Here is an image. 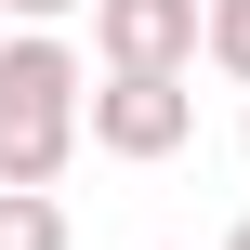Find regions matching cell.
<instances>
[{
  "instance_id": "7",
  "label": "cell",
  "mask_w": 250,
  "mask_h": 250,
  "mask_svg": "<svg viewBox=\"0 0 250 250\" xmlns=\"http://www.w3.org/2000/svg\"><path fill=\"white\" fill-rule=\"evenodd\" d=\"M224 250H250V211H237V237H224Z\"/></svg>"
},
{
  "instance_id": "6",
  "label": "cell",
  "mask_w": 250,
  "mask_h": 250,
  "mask_svg": "<svg viewBox=\"0 0 250 250\" xmlns=\"http://www.w3.org/2000/svg\"><path fill=\"white\" fill-rule=\"evenodd\" d=\"M0 13H13V26H66L79 0H0Z\"/></svg>"
},
{
  "instance_id": "1",
  "label": "cell",
  "mask_w": 250,
  "mask_h": 250,
  "mask_svg": "<svg viewBox=\"0 0 250 250\" xmlns=\"http://www.w3.org/2000/svg\"><path fill=\"white\" fill-rule=\"evenodd\" d=\"M79 79L92 66L53 26L0 40V185H66V158H79Z\"/></svg>"
},
{
  "instance_id": "2",
  "label": "cell",
  "mask_w": 250,
  "mask_h": 250,
  "mask_svg": "<svg viewBox=\"0 0 250 250\" xmlns=\"http://www.w3.org/2000/svg\"><path fill=\"white\" fill-rule=\"evenodd\" d=\"M79 132H92V158L158 171L198 145V79L185 66H105V79H79Z\"/></svg>"
},
{
  "instance_id": "3",
  "label": "cell",
  "mask_w": 250,
  "mask_h": 250,
  "mask_svg": "<svg viewBox=\"0 0 250 250\" xmlns=\"http://www.w3.org/2000/svg\"><path fill=\"white\" fill-rule=\"evenodd\" d=\"M105 66H198V0H92Z\"/></svg>"
},
{
  "instance_id": "5",
  "label": "cell",
  "mask_w": 250,
  "mask_h": 250,
  "mask_svg": "<svg viewBox=\"0 0 250 250\" xmlns=\"http://www.w3.org/2000/svg\"><path fill=\"white\" fill-rule=\"evenodd\" d=\"M198 53H211V66L250 92V0H198Z\"/></svg>"
},
{
  "instance_id": "8",
  "label": "cell",
  "mask_w": 250,
  "mask_h": 250,
  "mask_svg": "<svg viewBox=\"0 0 250 250\" xmlns=\"http://www.w3.org/2000/svg\"><path fill=\"white\" fill-rule=\"evenodd\" d=\"M237 158H250V132H237Z\"/></svg>"
},
{
  "instance_id": "4",
  "label": "cell",
  "mask_w": 250,
  "mask_h": 250,
  "mask_svg": "<svg viewBox=\"0 0 250 250\" xmlns=\"http://www.w3.org/2000/svg\"><path fill=\"white\" fill-rule=\"evenodd\" d=\"M0 250H66V198L53 185H0Z\"/></svg>"
}]
</instances>
